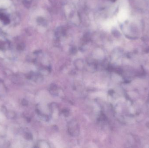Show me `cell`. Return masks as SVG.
Instances as JSON below:
<instances>
[{"instance_id":"obj_1","label":"cell","mask_w":149,"mask_h":148,"mask_svg":"<svg viewBox=\"0 0 149 148\" xmlns=\"http://www.w3.org/2000/svg\"><path fill=\"white\" fill-rule=\"evenodd\" d=\"M0 20L2 21L5 24H8L10 22V20L8 17L5 13L0 11Z\"/></svg>"},{"instance_id":"obj_2","label":"cell","mask_w":149,"mask_h":148,"mask_svg":"<svg viewBox=\"0 0 149 148\" xmlns=\"http://www.w3.org/2000/svg\"><path fill=\"white\" fill-rule=\"evenodd\" d=\"M26 138L27 139H32V135L31 134L28 133L26 135Z\"/></svg>"}]
</instances>
